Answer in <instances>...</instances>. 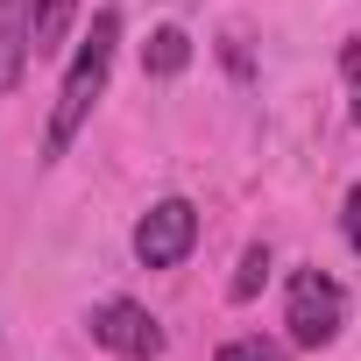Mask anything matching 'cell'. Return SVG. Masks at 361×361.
Here are the masks:
<instances>
[{
	"instance_id": "cell-1",
	"label": "cell",
	"mask_w": 361,
	"mask_h": 361,
	"mask_svg": "<svg viewBox=\"0 0 361 361\" xmlns=\"http://www.w3.org/2000/svg\"><path fill=\"white\" fill-rule=\"evenodd\" d=\"M114 43H121V15L99 8L92 29H85V43H78V57L64 64V85H57V106H50L43 156H64V149L78 142V128L92 121V106H99V92H106V78H114Z\"/></svg>"
},
{
	"instance_id": "cell-2",
	"label": "cell",
	"mask_w": 361,
	"mask_h": 361,
	"mask_svg": "<svg viewBox=\"0 0 361 361\" xmlns=\"http://www.w3.org/2000/svg\"><path fill=\"white\" fill-rule=\"evenodd\" d=\"M298 347H333L347 326V290L326 269H290V312H283Z\"/></svg>"
},
{
	"instance_id": "cell-3",
	"label": "cell",
	"mask_w": 361,
	"mask_h": 361,
	"mask_svg": "<svg viewBox=\"0 0 361 361\" xmlns=\"http://www.w3.org/2000/svg\"><path fill=\"white\" fill-rule=\"evenodd\" d=\"M199 241V206L192 199H156L142 220H135V262L142 269H177Z\"/></svg>"
},
{
	"instance_id": "cell-4",
	"label": "cell",
	"mask_w": 361,
	"mask_h": 361,
	"mask_svg": "<svg viewBox=\"0 0 361 361\" xmlns=\"http://www.w3.org/2000/svg\"><path fill=\"white\" fill-rule=\"evenodd\" d=\"M92 340L106 347V354H121V361H156L163 354V326H156V312L149 305H135V298H106V305H92Z\"/></svg>"
},
{
	"instance_id": "cell-5",
	"label": "cell",
	"mask_w": 361,
	"mask_h": 361,
	"mask_svg": "<svg viewBox=\"0 0 361 361\" xmlns=\"http://www.w3.org/2000/svg\"><path fill=\"white\" fill-rule=\"evenodd\" d=\"M36 57V0H0V99L22 85Z\"/></svg>"
},
{
	"instance_id": "cell-6",
	"label": "cell",
	"mask_w": 361,
	"mask_h": 361,
	"mask_svg": "<svg viewBox=\"0 0 361 361\" xmlns=\"http://www.w3.org/2000/svg\"><path fill=\"white\" fill-rule=\"evenodd\" d=\"M185 64H192V36H185V29H156V36L142 43V71H149V78H177Z\"/></svg>"
},
{
	"instance_id": "cell-7",
	"label": "cell",
	"mask_w": 361,
	"mask_h": 361,
	"mask_svg": "<svg viewBox=\"0 0 361 361\" xmlns=\"http://www.w3.org/2000/svg\"><path fill=\"white\" fill-rule=\"evenodd\" d=\"M78 22V0H36V57H57Z\"/></svg>"
},
{
	"instance_id": "cell-8",
	"label": "cell",
	"mask_w": 361,
	"mask_h": 361,
	"mask_svg": "<svg viewBox=\"0 0 361 361\" xmlns=\"http://www.w3.org/2000/svg\"><path fill=\"white\" fill-rule=\"evenodd\" d=\"M262 283H269V248H262V241H248V248H241V269H234V283H227V298H234V305H248Z\"/></svg>"
},
{
	"instance_id": "cell-9",
	"label": "cell",
	"mask_w": 361,
	"mask_h": 361,
	"mask_svg": "<svg viewBox=\"0 0 361 361\" xmlns=\"http://www.w3.org/2000/svg\"><path fill=\"white\" fill-rule=\"evenodd\" d=\"M220 361H283V354H276L269 340H227V347H220Z\"/></svg>"
},
{
	"instance_id": "cell-10",
	"label": "cell",
	"mask_w": 361,
	"mask_h": 361,
	"mask_svg": "<svg viewBox=\"0 0 361 361\" xmlns=\"http://www.w3.org/2000/svg\"><path fill=\"white\" fill-rule=\"evenodd\" d=\"M340 234H347V248L361 255V185L347 192V213H340Z\"/></svg>"
},
{
	"instance_id": "cell-11",
	"label": "cell",
	"mask_w": 361,
	"mask_h": 361,
	"mask_svg": "<svg viewBox=\"0 0 361 361\" xmlns=\"http://www.w3.org/2000/svg\"><path fill=\"white\" fill-rule=\"evenodd\" d=\"M340 71H347V78L361 85V43H347V50H340Z\"/></svg>"
},
{
	"instance_id": "cell-12",
	"label": "cell",
	"mask_w": 361,
	"mask_h": 361,
	"mask_svg": "<svg viewBox=\"0 0 361 361\" xmlns=\"http://www.w3.org/2000/svg\"><path fill=\"white\" fill-rule=\"evenodd\" d=\"M354 121H361V99H354Z\"/></svg>"
}]
</instances>
